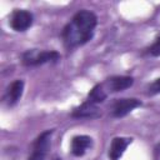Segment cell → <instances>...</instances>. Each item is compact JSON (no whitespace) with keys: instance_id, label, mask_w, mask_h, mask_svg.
Returning <instances> with one entry per match:
<instances>
[{"instance_id":"7c38bea8","label":"cell","mask_w":160,"mask_h":160,"mask_svg":"<svg viewBox=\"0 0 160 160\" xmlns=\"http://www.w3.org/2000/svg\"><path fill=\"white\" fill-rule=\"evenodd\" d=\"M149 52H150L152 56H160V38H158V39L155 40V42L150 46Z\"/></svg>"},{"instance_id":"30bf717a","label":"cell","mask_w":160,"mask_h":160,"mask_svg":"<svg viewBox=\"0 0 160 160\" xmlns=\"http://www.w3.org/2000/svg\"><path fill=\"white\" fill-rule=\"evenodd\" d=\"M22 90H24V81L22 80H15L6 90V94H5L6 102L9 105H14L15 102H18L22 95Z\"/></svg>"},{"instance_id":"8fae6325","label":"cell","mask_w":160,"mask_h":160,"mask_svg":"<svg viewBox=\"0 0 160 160\" xmlns=\"http://www.w3.org/2000/svg\"><path fill=\"white\" fill-rule=\"evenodd\" d=\"M106 90H105V85L104 84H99L96 86H94L90 92H89V96H88V101L92 102V104H98V102H101L106 99Z\"/></svg>"},{"instance_id":"3957f363","label":"cell","mask_w":160,"mask_h":160,"mask_svg":"<svg viewBox=\"0 0 160 160\" xmlns=\"http://www.w3.org/2000/svg\"><path fill=\"white\" fill-rule=\"evenodd\" d=\"M52 130L44 131L38 136L34 142V151L29 156V160H46L48 151L50 150V138Z\"/></svg>"},{"instance_id":"5b68a950","label":"cell","mask_w":160,"mask_h":160,"mask_svg":"<svg viewBox=\"0 0 160 160\" xmlns=\"http://www.w3.org/2000/svg\"><path fill=\"white\" fill-rule=\"evenodd\" d=\"M140 105L141 101L138 99H119L112 105V115L115 118H122Z\"/></svg>"},{"instance_id":"52a82bcc","label":"cell","mask_w":160,"mask_h":160,"mask_svg":"<svg viewBox=\"0 0 160 160\" xmlns=\"http://www.w3.org/2000/svg\"><path fill=\"white\" fill-rule=\"evenodd\" d=\"M132 82H134V80L130 76H114V78L108 79L105 85L109 91L116 92V91H121V90L130 88L132 85Z\"/></svg>"},{"instance_id":"5bb4252c","label":"cell","mask_w":160,"mask_h":160,"mask_svg":"<svg viewBox=\"0 0 160 160\" xmlns=\"http://www.w3.org/2000/svg\"><path fill=\"white\" fill-rule=\"evenodd\" d=\"M156 154H160V144H159V146L156 148Z\"/></svg>"},{"instance_id":"ba28073f","label":"cell","mask_w":160,"mask_h":160,"mask_svg":"<svg viewBox=\"0 0 160 160\" xmlns=\"http://www.w3.org/2000/svg\"><path fill=\"white\" fill-rule=\"evenodd\" d=\"M130 142H131V139H129V138H115L111 141V146L109 150L110 159L111 160H119Z\"/></svg>"},{"instance_id":"6da1fadb","label":"cell","mask_w":160,"mask_h":160,"mask_svg":"<svg viewBox=\"0 0 160 160\" xmlns=\"http://www.w3.org/2000/svg\"><path fill=\"white\" fill-rule=\"evenodd\" d=\"M96 15L89 10L78 11L71 21L64 28L62 38L64 42L69 49L84 45L88 42L92 35L96 26Z\"/></svg>"},{"instance_id":"4fadbf2b","label":"cell","mask_w":160,"mask_h":160,"mask_svg":"<svg viewBox=\"0 0 160 160\" xmlns=\"http://www.w3.org/2000/svg\"><path fill=\"white\" fill-rule=\"evenodd\" d=\"M149 94L150 95L160 94V78L156 79L154 82H151V85L149 86Z\"/></svg>"},{"instance_id":"277c9868","label":"cell","mask_w":160,"mask_h":160,"mask_svg":"<svg viewBox=\"0 0 160 160\" xmlns=\"http://www.w3.org/2000/svg\"><path fill=\"white\" fill-rule=\"evenodd\" d=\"M32 14L26 10H15L10 19V25L15 31H25L32 25Z\"/></svg>"},{"instance_id":"9c48e42d","label":"cell","mask_w":160,"mask_h":160,"mask_svg":"<svg viewBox=\"0 0 160 160\" xmlns=\"http://www.w3.org/2000/svg\"><path fill=\"white\" fill-rule=\"evenodd\" d=\"M91 138L86 135H80L75 136L71 141V152L75 156H81L86 152V150L91 146Z\"/></svg>"},{"instance_id":"7a4b0ae2","label":"cell","mask_w":160,"mask_h":160,"mask_svg":"<svg viewBox=\"0 0 160 160\" xmlns=\"http://www.w3.org/2000/svg\"><path fill=\"white\" fill-rule=\"evenodd\" d=\"M60 59V54L58 51H40L36 49L28 50L22 54V62L26 66H38L45 62H54Z\"/></svg>"},{"instance_id":"8992f818","label":"cell","mask_w":160,"mask_h":160,"mask_svg":"<svg viewBox=\"0 0 160 160\" xmlns=\"http://www.w3.org/2000/svg\"><path fill=\"white\" fill-rule=\"evenodd\" d=\"M72 116L74 118H86V119H96L99 116H101L100 110L98 109V106L90 101H86L84 104H81L79 108H76L72 111Z\"/></svg>"}]
</instances>
